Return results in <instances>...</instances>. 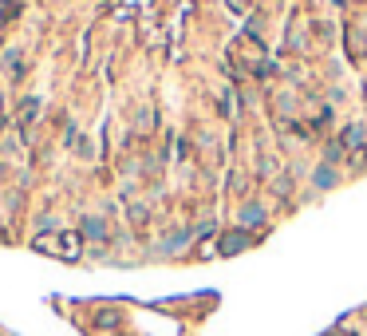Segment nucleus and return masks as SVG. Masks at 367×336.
<instances>
[{"mask_svg": "<svg viewBox=\"0 0 367 336\" xmlns=\"http://www.w3.org/2000/svg\"><path fill=\"white\" fill-rule=\"evenodd\" d=\"M32 245H36L40 253H51V258H79L76 233H56V238H51V233H40Z\"/></svg>", "mask_w": 367, "mask_h": 336, "instance_id": "nucleus-1", "label": "nucleus"}, {"mask_svg": "<svg viewBox=\"0 0 367 336\" xmlns=\"http://www.w3.org/2000/svg\"><path fill=\"white\" fill-rule=\"evenodd\" d=\"M265 218H269V210L261 206V202H245V206L237 210V225H241V230H257V225H265Z\"/></svg>", "mask_w": 367, "mask_h": 336, "instance_id": "nucleus-2", "label": "nucleus"}, {"mask_svg": "<svg viewBox=\"0 0 367 336\" xmlns=\"http://www.w3.org/2000/svg\"><path fill=\"white\" fill-rule=\"evenodd\" d=\"M249 245H253V238H249V233L237 225V230H229V233L222 238V245H217V253H225V258H233V253L249 250Z\"/></svg>", "mask_w": 367, "mask_h": 336, "instance_id": "nucleus-3", "label": "nucleus"}, {"mask_svg": "<svg viewBox=\"0 0 367 336\" xmlns=\"http://www.w3.org/2000/svg\"><path fill=\"white\" fill-rule=\"evenodd\" d=\"M336 186H340V170H336V166H328V163H320L316 170H312V190L328 194V190H336Z\"/></svg>", "mask_w": 367, "mask_h": 336, "instance_id": "nucleus-4", "label": "nucleus"}, {"mask_svg": "<svg viewBox=\"0 0 367 336\" xmlns=\"http://www.w3.org/2000/svg\"><path fill=\"white\" fill-rule=\"evenodd\" d=\"M340 143H343V147H351V151H356V147H363V143H367L363 123H348V131H343V138H340Z\"/></svg>", "mask_w": 367, "mask_h": 336, "instance_id": "nucleus-5", "label": "nucleus"}, {"mask_svg": "<svg viewBox=\"0 0 367 336\" xmlns=\"http://www.w3.org/2000/svg\"><path fill=\"white\" fill-rule=\"evenodd\" d=\"M79 233H83V238H95V242H103V238H107V222H103V218H83Z\"/></svg>", "mask_w": 367, "mask_h": 336, "instance_id": "nucleus-6", "label": "nucleus"}, {"mask_svg": "<svg viewBox=\"0 0 367 336\" xmlns=\"http://www.w3.org/2000/svg\"><path fill=\"white\" fill-rule=\"evenodd\" d=\"M190 238H194V230H178L174 238H166V242H162V253H178L182 245H190Z\"/></svg>", "mask_w": 367, "mask_h": 336, "instance_id": "nucleus-7", "label": "nucleus"}, {"mask_svg": "<svg viewBox=\"0 0 367 336\" xmlns=\"http://www.w3.org/2000/svg\"><path fill=\"white\" fill-rule=\"evenodd\" d=\"M36 111H40V99H28V103H24V119H36Z\"/></svg>", "mask_w": 367, "mask_h": 336, "instance_id": "nucleus-8", "label": "nucleus"}, {"mask_svg": "<svg viewBox=\"0 0 367 336\" xmlns=\"http://www.w3.org/2000/svg\"><path fill=\"white\" fill-rule=\"evenodd\" d=\"M0 336H4V332H0Z\"/></svg>", "mask_w": 367, "mask_h": 336, "instance_id": "nucleus-9", "label": "nucleus"}]
</instances>
